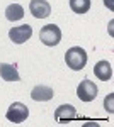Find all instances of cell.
Wrapping results in <instances>:
<instances>
[{"mask_svg": "<svg viewBox=\"0 0 114 127\" xmlns=\"http://www.w3.org/2000/svg\"><path fill=\"white\" fill-rule=\"evenodd\" d=\"M65 61H67V66L72 68L73 71H80V69L85 68L87 64V53L82 48H70L65 53Z\"/></svg>", "mask_w": 114, "mask_h": 127, "instance_id": "obj_1", "label": "cell"}, {"mask_svg": "<svg viewBox=\"0 0 114 127\" xmlns=\"http://www.w3.org/2000/svg\"><path fill=\"white\" fill-rule=\"evenodd\" d=\"M39 39L44 46H56L61 41V31L55 24H48L39 31Z\"/></svg>", "mask_w": 114, "mask_h": 127, "instance_id": "obj_2", "label": "cell"}, {"mask_svg": "<svg viewBox=\"0 0 114 127\" xmlns=\"http://www.w3.org/2000/svg\"><path fill=\"white\" fill-rule=\"evenodd\" d=\"M5 117H7L9 122L20 124V122H24V120L29 117V108H27V105H24V103H20V102H14V103L7 108Z\"/></svg>", "mask_w": 114, "mask_h": 127, "instance_id": "obj_3", "label": "cell"}, {"mask_svg": "<svg viewBox=\"0 0 114 127\" xmlns=\"http://www.w3.org/2000/svg\"><path fill=\"white\" fill-rule=\"evenodd\" d=\"M97 85L90 80H82L80 85L77 87V97L80 98L82 102H92L97 97Z\"/></svg>", "mask_w": 114, "mask_h": 127, "instance_id": "obj_4", "label": "cell"}, {"mask_svg": "<svg viewBox=\"0 0 114 127\" xmlns=\"http://www.w3.org/2000/svg\"><path fill=\"white\" fill-rule=\"evenodd\" d=\"M31 36H32V27H31L29 24L17 26V27H12V29L9 31L10 41L15 42V44H22V42L29 41V39H31Z\"/></svg>", "mask_w": 114, "mask_h": 127, "instance_id": "obj_5", "label": "cell"}, {"mask_svg": "<svg viewBox=\"0 0 114 127\" xmlns=\"http://www.w3.org/2000/svg\"><path fill=\"white\" fill-rule=\"evenodd\" d=\"M78 117L77 114V108L73 105H60V107L55 110V120L58 124H68L70 120H75Z\"/></svg>", "mask_w": 114, "mask_h": 127, "instance_id": "obj_6", "label": "cell"}, {"mask_svg": "<svg viewBox=\"0 0 114 127\" xmlns=\"http://www.w3.org/2000/svg\"><path fill=\"white\" fill-rule=\"evenodd\" d=\"M29 10H31L32 17H36V19H46L51 14V5L48 3L46 0H31Z\"/></svg>", "mask_w": 114, "mask_h": 127, "instance_id": "obj_7", "label": "cell"}, {"mask_svg": "<svg viewBox=\"0 0 114 127\" xmlns=\"http://www.w3.org/2000/svg\"><path fill=\"white\" fill-rule=\"evenodd\" d=\"M55 97V92L51 87H46V85H36L31 92V98L34 102H48Z\"/></svg>", "mask_w": 114, "mask_h": 127, "instance_id": "obj_8", "label": "cell"}, {"mask_svg": "<svg viewBox=\"0 0 114 127\" xmlns=\"http://www.w3.org/2000/svg\"><path fill=\"white\" fill-rule=\"evenodd\" d=\"M94 73H95V76H97L99 80L109 81L111 76H113V68H111V64H109L107 61H99V63L94 66Z\"/></svg>", "mask_w": 114, "mask_h": 127, "instance_id": "obj_9", "label": "cell"}, {"mask_svg": "<svg viewBox=\"0 0 114 127\" xmlns=\"http://www.w3.org/2000/svg\"><path fill=\"white\" fill-rule=\"evenodd\" d=\"M0 76L5 81H19V78H20L15 64H7V63L0 64Z\"/></svg>", "mask_w": 114, "mask_h": 127, "instance_id": "obj_10", "label": "cell"}, {"mask_svg": "<svg viewBox=\"0 0 114 127\" xmlns=\"http://www.w3.org/2000/svg\"><path fill=\"white\" fill-rule=\"evenodd\" d=\"M5 17L12 22H15V20H20L24 17V9H22V5L19 3H10L9 7L5 9Z\"/></svg>", "mask_w": 114, "mask_h": 127, "instance_id": "obj_11", "label": "cell"}, {"mask_svg": "<svg viewBox=\"0 0 114 127\" xmlns=\"http://www.w3.org/2000/svg\"><path fill=\"white\" fill-rule=\"evenodd\" d=\"M70 9L75 14H87L90 9V0H70Z\"/></svg>", "mask_w": 114, "mask_h": 127, "instance_id": "obj_12", "label": "cell"}, {"mask_svg": "<svg viewBox=\"0 0 114 127\" xmlns=\"http://www.w3.org/2000/svg\"><path fill=\"white\" fill-rule=\"evenodd\" d=\"M106 108H109V112H113V95H109V98H106Z\"/></svg>", "mask_w": 114, "mask_h": 127, "instance_id": "obj_13", "label": "cell"}, {"mask_svg": "<svg viewBox=\"0 0 114 127\" xmlns=\"http://www.w3.org/2000/svg\"><path fill=\"white\" fill-rule=\"evenodd\" d=\"M104 3H106V5H109V7L113 9V5H111V0H104Z\"/></svg>", "mask_w": 114, "mask_h": 127, "instance_id": "obj_14", "label": "cell"}]
</instances>
